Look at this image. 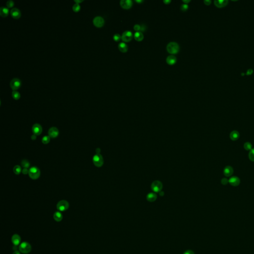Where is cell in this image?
<instances>
[{
	"instance_id": "obj_21",
	"label": "cell",
	"mask_w": 254,
	"mask_h": 254,
	"mask_svg": "<svg viewBox=\"0 0 254 254\" xmlns=\"http://www.w3.org/2000/svg\"><path fill=\"white\" fill-rule=\"evenodd\" d=\"M240 137V135L238 132L236 130L232 131L230 134V137L232 141L237 140Z\"/></svg>"
},
{
	"instance_id": "obj_12",
	"label": "cell",
	"mask_w": 254,
	"mask_h": 254,
	"mask_svg": "<svg viewBox=\"0 0 254 254\" xmlns=\"http://www.w3.org/2000/svg\"><path fill=\"white\" fill-rule=\"evenodd\" d=\"M120 5L124 9H129L132 6L133 2L131 0H121Z\"/></svg>"
},
{
	"instance_id": "obj_34",
	"label": "cell",
	"mask_w": 254,
	"mask_h": 254,
	"mask_svg": "<svg viewBox=\"0 0 254 254\" xmlns=\"http://www.w3.org/2000/svg\"><path fill=\"white\" fill-rule=\"evenodd\" d=\"M14 2L12 0H8L7 2V6L8 7H11L14 6Z\"/></svg>"
},
{
	"instance_id": "obj_9",
	"label": "cell",
	"mask_w": 254,
	"mask_h": 254,
	"mask_svg": "<svg viewBox=\"0 0 254 254\" xmlns=\"http://www.w3.org/2000/svg\"><path fill=\"white\" fill-rule=\"evenodd\" d=\"M94 24L98 28L102 27L104 24V20L102 17L100 16H95L93 20Z\"/></svg>"
},
{
	"instance_id": "obj_36",
	"label": "cell",
	"mask_w": 254,
	"mask_h": 254,
	"mask_svg": "<svg viewBox=\"0 0 254 254\" xmlns=\"http://www.w3.org/2000/svg\"><path fill=\"white\" fill-rule=\"evenodd\" d=\"M134 28L135 30L137 31H139V30H141V26L138 24H135L134 27Z\"/></svg>"
},
{
	"instance_id": "obj_19",
	"label": "cell",
	"mask_w": 254,
	"mask_h": 254,
	"mask_svg": "<svg viewBox=\"0 0 254 254\" xmlns=\"http://www.w3.org/2000/svg\"><path fill=\"white\" fill-rule=\"evenodd\" d=\"M118 48L120 51L122 52L126 53L128 50V45L124 42H121L118 45Z\"/></svg>"
},
{
	"instance_id": "obj_8",
	"label": "cell",
	"mask_w": 254,
	"mask_h": 254,
	"mask_svg": "<svg viewBox=\"0 0 254 254\" xmlns=\"http://www.w3.org/2000/svg\"><path fill=\"white\" fill-rule=\"evenodd\" d=\"M21 81L18 78H14L12 79L10 82V85L12 89L14 90L19 89L21 85Z\"/></svg>"
},
{
	"instance_id": "obj_13",
	"label": "cell",
	"mask_w": 254,
	"mask_h": 254,
	"mask_svg": "<svg viewBox=\"0 0 254 254\" xmlns=\"http://www.w3.org/2000/svg\"><path fill=\"white\" fill-rule=\"evenodd\" d=\"M12 242L15 246L19 245L21 242V236L17 234H14L12 237Z\"/></svg>"
},
{
	"instance_id": "obj_39",
	"label": "cell",
	"mask_w": 254,
	"mask_h": 254,
	"mask_svg": "<svg viewBox=\"0 0 254 254\" xmlns=\"http://www.w3.org/2000/svg\"><path fill=\"white\" fill-rule=\"evenodd\" d=\"M204 3L206 5H209L211 3V1H209V0H205L204 1Z\"/></svg>"
},
{
	"instance_id": "obj_41",
	"label": "cell",
	"mask_w": 254,
	"mask_h": 254,
	"mask_svg": "<svg viewBox=\"0 0 254 254\" xmlns=\"http://www.w3.org/2000/svg\"><path fill=\"white\" fill-rule=\"evenodd\" d=\"M252 73H253V70L251 69H249L248 70L247 74V75H251Z\"/></svg>"
},
{
	"instance_id": "obj_44",
	"label": "cell",
	"mask_w": 254,
	"mask_h": 254,
	"mask_svg": "<svg viewBox=\"0 0 254 254\" xmlns=\"http://www.w3.org/2000/svg\"><path fill=\"white\" fill-rule=\"evenodd\" d=\"M96 152L97 154H100V148H97L96 150Z\"/></svg>"
},
{
	"instance_id": "obj_33",
	"label": "cell",
	"mask_w": 254,
	"mask_h": 254,
	"mask_svg": "<svg viewBox=\"0 0 254 254\" xmlns=\"http://www.w3.org/2000/svg\"><path fill=\"white\" fill-rule=\"evenodd\" d=\"M181 10L183 11V12H185V11H186L188 8H189V6L187 4H182L181 6Z\"/></svg>"
},
{
	"instance_id": "obj_31",
	"label": "cell",
	"mask_w": 254,
	"mask_h": 254,
	"mask_svg": "<svg viewBox=\"0 0 254 254\" xmlns=\"http://www.w3.org/2000/svg\"><path fill=\"white\" fill-rule=\"evenodd\" d=\"M81 8V6L78 3H76L74 4L73 6V9L75 12H78Z\"/></svg>"
},
{
	"instance_id": "obj_29",
	"label": "cell",
	"mask_w": 254,
	"mask_h": 254,
	"mask_svg": "<svg viewBox=\"0 0 254 254\" xmlns=\"http://www.w3.org/2000/svg\"><path fill=\"white\" fill-rule=\"evenodd\" d=\"M244 147L246 151H251L252 149V145L250 143L247 142V143H245V144L244 145Z\"/></svg>"
},
{
	"instance_id": "obj_7",
	"label": "cell",
	"mask_w": 254,
	"mask_h": 254,
	"mask_svg": "<svg viewBox=\"0 0 254 254\" xmlns=\"http://www.w3.org/2000/svg\"><path fill=\"white\" fill-rule=\"evenodd\" d=\"M133 37V34L132 32L129 30H127L124 31L121 36L122 40L123 41L126 42L130 41L132 39Z\"/></svg>"
},
{
	"instance_id": "obj_20",
	"label": "cell",
	"mask_w": 254,
	"mask_h": 254,
	"mask_svg": "<svg viewBox=\"0 0 254 254\" xmlns=\"http://www.w3.org/2000/svg\"><path fill=\"white\" fill-rule=\"evenodd\" d=\"M134 38L137 41H141L143 40L144 38V34L141 31H137L134 35Z\"/></svg>"
},
{
	"instance_id": "obj_27",
	"label": "cell",
	"mask_w": 254,
	"mask_h": 254,
	"mask_svg": "<svg viewBox=\"0 0 254 254\" xmlns=\"http://www.w3.org/2000/svg\"><path fill=\"white\" fill-rule=\"evenodd\" d=\"M50 137L49 136H45L42 139V142L43 144H48L50 142Z\"/></svg>"
},
{
	"instance_id": "obj_38",
	"label": "cell",
	"mask_w": 254,
	"mask_h": 254,
	"mask_svg": "<svg viewBox=\"0 0 254 254\" xmlns=\"http://www.w3.org/2000/svg\"><path fill=\"white\" fill-rule=\"evenodd\" d=\"M184 254H195V253L192 250H187L184 253Z\"/></svg>"
},
{
	"instance_id": "obj_46",
	"label": "cell",
	"mask_w": 254,
	"mask_h": 254,
	"mask_svg": "<svg viewBox=\"0 0 254 254\" xmlns=\"http://www.w3.org/2000/svg\"><path fill=\"white\" fill-rule=\"evenodd\" d=\"M75 1L76 2V3H78H78L82 2L83 1V0H75Z\"/></svg>"
},
{
	"instance_id": "obj_1",
	"label": "cell",
	"mask_w": 254,
	"mask_h": 254,
	"mask_svg": "<svg viewBox=\"0 0 254 254\" xmlns=\"http://www.w3.org/2000/svg\"><path fill=\"white\" fill-rule=\"evenodd\" d=\"M166 49L168 53L172 54H175L178 53L180 50V46L177 42H171L167 44Z\"/></svg>"
},
{
	"instance_id": "obj_23",
	"label": "cell",
	"mask_w": 254,
	"mask_h": 254,
	"mask_svg": "<svg viewBox=\"0 0 254 254\" xmlns=\"http://www.w3.org/2000/svg\"><path fill=\"white\" fill-rule=\"evenodd\" d=\"M146 199L148 202H154L157 199V196L155 194L151 192V193H150L147 195V196L146 197Z\"/></svg>"
},
{
	"instance_id": "obj_43",
	"label": "cell",
	"mask_w": 254,
	"mask_h": 254,
	"mask_svg": "<svg viewBox=\"0 0 254 254\" xmlns=\"http://www.w3.org/2000/svg\"><path fill=\"white\" fill-rule=\"evenodd\" d=\"M183 2H184L185 4H187L188 3H189V2H190L191 1L190 0H183Z\"/></svg>"
},
{
	"instance_id": "obj_45",
	"label": "cell",
	"mask_w": 254,
	"mask_h": 254,
	"mask_svg": "<svg viewBox=\"0 0 254 254\" xmlns=\"http://www.w3.org/2000/svg\"><path fill=\"white\" fill-rule=\"evenodd\" d=\"M13 254H21L20 252L18 251H15Z\"/></svg>"
},
{
	"instance_id": "obj_26",
	"label": "cell",
	"mask_w": 254,
	"mask_h": 254,
	"mask_svg": "<svg viewBox=\"0 0 254 254\" xmlns=\"http://www.w3.org/2000/svg\"><path fill=\"white\" fill-rule=\"evenodd\" d=\"M12 96L15 99H19L21 97V94L18 91L14 90L12 92Z\"/></svg>"
},
{
	"instance_id": "obj_2",
	"label": "cell",
	"mask_w": 254,
	"mask_h": 254,
	"mask_svg": "<svg viewBox=\"0 0 254 254\" xmlns=\"http://www.w3.org/2000/svg\"><path fill=\"white\" fill-rule=\"evenodd\" d=\"M28 174L30 178L36 180L40 177V171L37 167H32L29 169Z\"/></svg>"
},
{
	"instance_id": "obj_6",
	"label": "cell",
	"mask_w": 254,
	"mask_h": 254,
	"mask_svg": "<svg viewBox=\"0 0 254 254\" xmlns=\"http://www.w3.org/2000/svg\"><path fill=\"white\" fill-rule=\"evenodd\" d=\"M162 188V184L159 181H154L151 185V189L154 192H158L161 191Z\"/></svg>"
},
{
	"instance_id": "obj_42",
	"label": "cell",
	"mask_w": 254,
	"mask_h": 254,
	"mask_svg": "<svg viewBox=\"0 0 254 254\" xmlns=\"http://www.w3.org/2000/svg\"><path fill=\"white\" fill-rule=\"evenodd\" d=\"M31 139L32 140L34 141V140H35L36 139V136L33 134L32 136H31Z\"/></svg>"
},
{
	"instance_id": "obj_22",
	"label": "cell",
	"mask_w": 254,
	"mask_h": 254,
	"mask_svg": "<svg viewBox=\"0 0 254 254\" xmlns=\"http://www.w3.org/2000/svg\"><path fill=\"white\" fill-rule=\"evenodd\" d=\"M53 217L55 221H56L57 222H60L63 220V216L62 213L60 212H57L54 213Z\"/></svg>"
},
{
	"instance_id": "obj_18",
	"label": "cell",
	"mask_w": 254,
	"mask_h": 254,
	"mask_svg": "<svg viewBox=\"0 0 254 254\" xmlns=\"http://www.w3.org/2000/svg\"><path fill=\"white\" fill-rule=\"evenodd\" d=\"M228 1H225V0H217V1H214V4L215 5L218 7H225V6H226L228 4Z\"/></svg>"
},
{
	"instance_id": "obj_40",
	"label": "cell",
	"mask_w": 254,
	"mask_h": 254,
	"mask_svg": "<svg viewBox=\"0 0 254 254\" xmlns=\"http://www.w3.org/2000/svg\"><path fill=\"white\" fill-rule=\"evenodd\" d=\"M171 2V0H164L163 1V2L165 3V4H166V5L169 4Z\"/></svg>"
},
{
	"instance_id": "obj_28",
	"label": "cell",
	"mask_w": 254,
	"mask_h": 254,
	"mask_svg": "<svg viewBox=\"0 0 254 254\" xmlns=\"http://www.w3.org/2000/svg\"><path fill=\"white\" fill-rule=\"evenodd\" d=\"M21 165H22V167H23L24 168H28L30 166V163H29V162L28 160H25V159L21 161Z\"/></svg>"
},
{
	"instance_id": "obj_47",
	"label": "cell",
	"mask_w": 254,
	"mask_h": 254,
	"mask_svg": "<svg viewBox=\"0 0 254 254\" xmlns=\"http://www.w3.org/2000/svg\"><path fill=\"white\" fill-rule=\"evenodd\" d=\"M136 2H137V3H142V2H143V1H142V0H141H141H136Z\"/></svg>"
},
{
	"instance_id": "obj_32",
	"label": "cell",
	"mask_w": 254,
	"mask_h": 254,
	"mask_svg": "<svg viewBox=\"0 0 254 254\" xmlns=\"http://www.w3.org/2000/svg\"><path fill=\"white\" fill-rule=\"evenodd\" d=\"M113 39L115 41H119L121 39H122L121 38V36L119 34H115L113 36Z\"/></svg>"
},
{
	"instance_id": "obj_16",
	"label": "cell",
	"mask_w": 254,
	"mask_h": 254,
	"mask_svg": "<svg viewBox=\"0 0 254 254\" xmlns=\"http://www.w3.org/2000/svg\"><path fill=\"white\" fill-rule=\"evenodd\" d=\"M223 173L224 175L226 177L231 176L233 173V169L232 167L230 166H228L224 168Z\"/></svg>"
},
{
	"instance_id": "obj_25",
	"label": "cell",
	"mask_w": 254,
	"mask_h": 254,
	"mask_svg": "<svg viewBox=\"0 0 254 254\" xmlns=\"http://www.w3.org/2000/svg\"><path fill=\"white\" fill-rule=\"evenodd\" d=\"M13 170H14V174H15L16 175H19L21 173V172L22 171L21 167L19 165L15 166L14 167Z\"/></svg>"
},
{
	"instance_id": "obj_24",
	"label": "cell",
	"mask_w": 254,
	"mask_h": 254,
	"mask_svg": "<svg viewBox=\"0 0 254 254\" xmlns=\"http://www.w3.org/2000/svg\"><path fill=\"white\" fill-rule=\"evenodd\" d=\"M9 10L7 7H2L0 8V14L2 16H7L8 14Z\"/></svg>"
},
{
	"instance_id": "obj_3",
	"label": "cell",
	"mask_w": 254,
	"mask_h": 254,
	"mask_svg": "<svg viewBox=\"0 0 254 254\" xmlns=\"http://www.w3.org/2000/svg\"><path fill=\"white\" fill-rule=\"evenodd\" d=\"M19 250L21 253L28 254L31 251V246L29 243L27 242H23L21 243L19 246Z\"/></svg>"
},
{
	"instance_id": "obj_11",
	"label": "cell",
	"mask_w": 254,
	"mask_h": 254,
	"mask_svg": "<svg viewBox=\"0 0 254 254\" xmlns=\"http://www.w3.org/2000/svg\"><path fill=\"white\" fill-rule=\"evenodd\" d=\"M59 131L56 127H52L48 130L49 136L52 138H56L59 136Z\"/></svg>"
},
{
	"instance_id": "obj_15",
	"label": "cell",
	"mask_w": 254,
	"mask_h": 254,
	"mask_svg": "<svg viewBox=\"0 0 254 254\" xmlns=\"http://www.w3.org/2000/svg\"><path fill=\"white\" fill-rule=\"evenodd\" d=\"M11 14L12 16L15 19H19L21 15L20 10L16 7H14L11 10Z\"/></svg>"
},
{
	"instance_id": "obj_4",
	"label": "cell",
	"mask_w": 254,
	"mask_h": 254,
	"mask_svg": "<svg viewBox=\"0 0 254 254\" xmlns=\"http://www.w3.org/2000/svg\"><path fill=\"white\" fill-rule=\"evenodd\" d=\"M69 207L68 202L66 200H62L59 202L57 205V208L61 212H64L67 210Z\"/></svg>"
},
{
	"instance_id": "obj_10",
	"label": "cell",
	"mask_w": 254,
	"mask_h": 254,
	"mask_svg": "<svg viewBox=\"0 0 254 254\" xmlns=\"http://www.w3.org/2000/svg\"><path fill=\"white\" fill-rule=\"evenodd\" d=\"M32 130L33 134L36 136H39L42 132L41 126L39 124H35L32 127Z\"/></svg>"
},
{
	"instance_id": "obj_37",
	"label": "cell",
	"mask_w": 254,
	"mask_h": 254,
	"mask_svg": "<svg viewBox=\"0 0 254 254\" xmlns=\"http://www.w3.org/2000/svg\"><path fill=\"white\" fill-rule=\"evenodd\" d=\"M22 173L23 174H28L29 173V170H28V168H24L22 170Z\"/></svg>"
},
{
	"instance_id": "obj_30",
	"label": "cell",
	"mask_w": 254,
	"mask_h": 254,
	"mask_svg": "<svg viewBox=\"0 0 254 254\" xmlns=\"http://www.w3.org/2000/svg\"><path fill=\"white\" fill-rule=\"evenodd\" d=\"M249 157L252 161H254V148L252 149L250 151L249 154Z\"/></svg>"
},
{
	"instance_id": "obj_35",
	"label": "cell",
	"mask_w": 254,
	"mask_h": 254,
	"mask_svg": "<svg viewBox=\"0 0 254 254\" xmlns=\"http://www.w3.org/2000/svg\"><path fill=\"white\" fill-rule=\"evenodd\" d=\"M229 182V181L228 180V179L225 178H223L222 180H221V183L222 184L224 185H227Z\"/></svg>"
},
{
	"instance_id": "obj_14",
	"label": "cell",
	"mask_w": 254,
	"mask_h": 254,
	"mask_svg": "<svg viewBox=\"0 0 254 254\" xmlns=\"http://www.w3.org/2000/svg\"><path fill=\"white\" fill-rule=\"evenodd\" d=\"M229 183L231 185L233 186H237L240 184V180L239 178L236 176H233L229 180Z\"/></svg>"
},
{
	"instance_id": "obj_17",
	"label": "cell",
	"mask_w": 254,
	"mask_h": 254,
	"mask_svg": "<svg viewBox=\"0 0 254 254\" xmlns=\"http://www.w3.org/2000/svg\"><path fill=\"white\" fill-rule=\"evenodd\" d=\"M177 62V58L174 55H169L166 58V62L168 64L172 65L175 64Z\"/></svg>"
},
{
	"instance_id": "obj_5",
	"label": "cell",
	"mask_w": 254,
	"mask_h": 254,
	"mask_svg": "<svg viewBox=\"0 0 254 254\" xmlns=\"http://www.w3.org/2000/svg\"><path fill=\"white\" fill-rule=\"evenodd\" d=\"M93 162L94 164L98 167L102 166L104 163L102 156L100 154H96L93 157Z\"/></svg>"
}]
</instances>
